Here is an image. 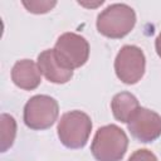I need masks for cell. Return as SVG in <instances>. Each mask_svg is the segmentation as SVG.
<instances>
[{"mask_svg": "<svg viewBox=\"0 0 161 161\" xmlns=\"http://www.w3.org/2000/svg\"><path fill=\"white\" fill-rule=\"evenodd\" d=\"M40 70L36 63L30 59L18 60L11 69V80L16 87L24 91H33L38 88L42 82Z\"/></svg>", "mask_w": 161, "mask_h": 161, "instance_id": "9c48e42d", "label": "cell"}, {"mask_svg": "<svg viewBox=\"0 0 161 161\" xmlns=\"http://www.w3.org/2000/svg\"><path fill=\"white\" fill-rule=\"evenodd\" d=\"M132 137L141 142H152L161 136V116L145 107H140L127 122Z\"/></svg>", "mask_w": 161, "mask_h": 161, "instance_id": "52a82bcc", "label": "cell"}, {"mask_svg": "<svg viewBox=\"0 0 161 161\" xmlns=\"http://www.w3.org/2000/svg\"><path fill=\"white\" fill-rule=\"evenodd\" d=\"M23 5L29 13L45 14L57 5V1H23Z\"/></svg>", "mask_w": 161, "mask_h": 161, "instance_id": "7c38bea8", "label": "cell"}, {"mask_svg": "<svg viewBox=\"0 0 161 161\" xmlns=\"http://www.w3.org/2000/svg\"><path fill=\"white\" fill-rule=\"evenodd\" d=\"M92 131L91 117L83 111H69L58 121L57 132L60 142L68 148H82L86 146Z\"/></svg>", "mask_w": 161, "mask_h": 161, "instance_id": "3957f363", "label": "cell"}, {"mask_svg": "<svg viewBox=\"0 0 161 161\" xmlns=\"http://www.w3.org/2000/svg\"><path fill=\"white\" fill-rule=\"evenodd\" d=\"M136 13L127 4H111L97 16V30L106 38L121 39L133 29Z\"/></svg>", "mask_w": 161, "mask_h": 161, "instance_id": "7a4b0ae2", "label": "cell"}, {"mask_svg": "<svg viewBox=\"0 0 161 161\" xmlns=\"http://www.w3.org/2000/svg\"><path fill=\"white\" fill-rule=\"evenodd\" d=\"M40 73L52 83L55 84H63L70 80L73 77V70L65 68L59 59L57 58L54 49H47L43 50L38 55V62H36Z\"/></svg>", "mask_w": 161, "mask_h": 161, "instance_id": "ba28073f", "label": "cell"}, {"mask_svg": "<svg viewBox=\"0 0 161 161\" xmlns=\"http://www.w3.org/2000/svg\"><path fill=\"white\" fill-rule=\"evenodd\" d=\"M145 70L146 58L142 49L136 45H123L114 59L117 78L125 84H136L143 77Z\"/></svg>", "mask_w": 161, "mask_h": 161, "instance_id": "8992f818", "label": "cell"}, {"mask_svg": "<svg viewBox=\"0 0 161 161\" xmlns=\"http://www.w3.org/2000/svg\"><path fill=\"white\" fill-rule=\"evenodd\" d=\"M16 136V121L13 116L8 113H1L0 116V150L1 152L8 151Z\"/></svg>", "mask_w": 161, "mask_h": 161, "instance_id": "8fae6325", "label": "cell"}, {"mask_svg": "<svg viewBox=\"0 0 161 161\" xmlns=\"http://www.w3.org/2000/svg\"><path fill=\"white\" fill-rule=\"evenodd\" d=\"M127 161H158V160L152 151L147 148H140V150H136L128 157Z\"/></svg>", "mask_w": 161, "mask_h": 161, "instance_id": "4fadbf2b", "label": "cell"}, {"mask_svg": "<svg viewBox=\"0 0 161 161\" xmlns=\"http://www.w3.org/2000/svg\"><path fill=\"white\" fill-rule=\"evenodd\" d=\"M58 116L59 104L57 99L47 94L33 96L24 106L23 119L30 130H47L54 125Z\"/></svg>", "mask_w": 161, "mask_h": 161, "instance_id": "277c9868", "label": "cell"}, {"mask_svg": "<svg viewBox=\"0 0 161 161\" xmlns=\"http://www.w3.org/2000/svg\"><path fill=\"white\" fill-rule=\"evenodd\" d=\"M155 48H156L157 55L161 58V33L157 35V38H156V40H155Z\"/></svg>", "mask_w": 161, "mask_h": 161, "instance_id": "5bb4252c", "label": "cell"}, {"mask_svg": "<svg viewBox=\"0 0 161 161\" xmlns=\"http://www.w3.org/2000/svg\"><path fill=\"white\" fill-rule=\"evenodd\" d=\"M128 147L126 132L117 125H106L96 131L91 152L97 161H121Z\"/></svg>", "mask_w": 161, "mask_h": 161, "instance_id": "6da1fadb", "label": "cell"}, {"mask_svg": "<svg viewBox=\"0 0 161 161\" xmlns=\"http://www.w3.org/2000/svg\"><path fill=\"white\" fill-rule=\"evenodd\" d=\"M53 49L59 62L72 70L84 65L89 57V44L87 39L72 31L63 33L57 39Z\"/></svg>", "mask_w": 161, "mask_h": 161, "instance_id": "5b68a950", "label": "cell"}, {"mask_svg": "<svg viewBox=\"0 0 161 161\" xmlns=\"http://www.w3.org/2000/svg\"><path fill=\"white\" fill-rule=\"evenodd\" d=\"M138 108V99L130 92L117 93L111 101V111L113 113V117L123 123H127Z\"/></svg>", "mask_w": 161, "mask_h": 161, "instance_id": "30bf717a", "label": "cell"}]
</instances>
